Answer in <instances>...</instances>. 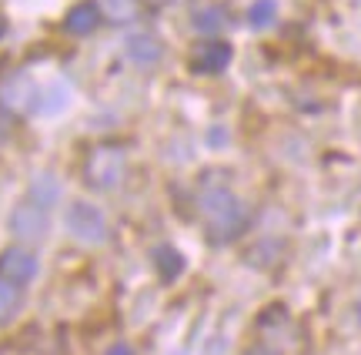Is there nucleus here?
I'll use <instances>...</instances> for the list:
<instances>
[{
    "instance_id": "nucleus-9",
    "label": "nucleus",
    "mask_w": 361,
    "mask_h": 355,
    "mask_svg": "<svg viewBox=\"0 0 361 355\" xmlns=\"http://www.w3.org/2000/svg\"><path fill=\"white\" fill-rule=\"evenodd\" d=\"M97 24H101V7H97L94 0H84L78 7H71V13H67V20H64V27L71 34H78V37L97 30Z\"/></svg>"
},
{
    "instance_id": "nucleus-11",
    "label": "nucleus",
    "mask_w": 361,
    "mask_h": 355,
    "mask_svg": "<svg viewBox=\"0 0 361 355\" xmlns=\"http://www.w3.org/2000/svg\"><path fill=\"white\" fill-rule=\"evenodd\" d=\"M20 305H24V291L20 285H13L7 278H0V325H11L17 312H20Z\"/></svg>"
},
{
    "instance_id": "nucleus-19",
    "label": "nucleus",
    "mask_w": 361,
    "mask_h": 355,
    "mask_svg": "<svg viewBox=\"0 0 361 355\" xmlns=\"http://www.w3.org/2000/svg\"><path fill=\"white\" fill-rule=\"evenodd\" d=\"M247 355H278L274 349H268V345H258V349H251Z\"/></svg>"
},
{
    "instance_id": "nucleus-6",
    "label": "nucleus",
    "mask_w": 361,
    "mask_h": 355,
    "mask_svg": "<svg viewBox=\"0 0 361 355\" xmlns=\"http://www.w3.org/2000/svg\"><path fill=\"white\" fill-rule=\"evenodd\" d=\"M34 275H37V258L27 248L13 245V248L0 251V278H7L13 285H27Z\"/></svg>"
},
{
    "instance_id": "nucleus-3",
    "label": "nucleus",
    "mask_w": 361,
    "mask_h": 355,
    "mask_svg": "<svg viewBox=\"0 0 361 355\" xmlns=\"http://www.w3.org/2000/svg\"><path fill=\"white\" fill-rule=\"evenodd\" d=\"M67 231L84 245H101V241H107V218H104V211L97 205L74 201L67 208Z\"/></svg>"
},
{
    "instance_id": "nucleus-18",
    "label": "nucleus",
    "mask_w": 361,
    "mask_h": 355,
    "mask_svg": "<svg viewBox=\"0 0 361 355\" xmlns=\"http://www.w3.org/2000/svg\"><path fill=\"white\" fill-rule=\"evenodd\" d=\"M7 134H11V118H7V111L0 107V141H7Z\"/></svg>"
},
{
    "instance_id": "nucleus-13",
    "label": "nucleus",
    "mask_w": 361,
    "mask_h": 355,
    "mask_svg": "<svg viewBox=\"0 0 361 355\" xmlns=\"http://www.w3.org/2000/svg\"><path fill=\"white\" fill-rule=\"evenodd\" d=\"M274 17H278V4H274V0H255V4L247 7V24L258 27V30H264Z\"/></svg>"
},
{
    "instance_id": "nucleus-22",
    "label": "nucleus",
    "mask_w": 361,
    "mask_h": 355,
    "mask_svg": "<svg viewBox=\"0 0 361 355\" xmlns=\"http://www.w3.org/2000/svg\"><path fill=\"white\" fill-rule=\"evenodd\" d=\"M180 355H184V352H180Z\"/></svg>"
},
{
    "instance_id": "nucleus-4",
    "label": "nucleus",
    "mask_w": 361,
    "mask_h": 355,
    "mask_svg": "<svg viewBox=\"0 0 361 355\" xmlns=\"http://www.w3.org/2000/svg\"><path fill=\"white\" fill-rule=\"evenodd\" d=\"M11 231L20 241H40V238H47V228H51V215L47 208H40L34 201H24V205H17L11 211Z\"/></svg>"
},
{
    "instance_id": "nucleus-17",
    "label": "nucleus",
    "mask_w": 361,
    "mask_h": 355,
    "mask_svg": "<svg viewBox=\"0 0 361 355\" xmlns=\"http://www.w3.org/2000/svg\"><path fill=\"white\" fill-rule=\"evenodd\" d=\"M104 355H134V349H130L128 342H114V345H111V349H107Z\"/></svg>"
},
{
    "instance_id": "nucleus-5",
    "label": "nucleus",
    "mask_w": 361,
    "mask_h": 355,
    "mask_svg": "<svg viewBox=\"0 0 361 355\" xmlns=\"http://www.w3.org/2000/svg\"><path fill=\"white\" fill-rule=\"evenodd\" d=\"M228 64H231V44L228 40H204L191 51L194 74H221Z\"/></svg>"
},
{
    "instance_id": "nucleus-12",
    "label": "nucleus",
    "mask_w": 361,
    "mask_h": 355,
    "mask_svg": "<svg viewBox=\"0 0 361 355\" xmlns=\"http://www.w3.org/2000/svg\"><path fill=\"white\" fill-rule=\"evenodd\" d=\"M154 265H157V275L164 282H174L184 272V255L178 248H171V245H161V248H154Z\"/></svg>"
},
{
    "instance_id": "nucleus-20",
    "label": "nucleus",
    "mask_w": 361,
    "mask_h": 355,
    "mask_svg": "<svg viewBox=\"0 0 361 355\" xmlns=\"http://www.w3.org/2000/svg\"><path fill=\"white\" fill-rule=\"evenodd\" d=\"M4 34H7V20L0 17V37H4Z\"/></svg>"
},
{
    "instance_id": "nucleus-1",
    "label": "nucleus",
    "mask_w": 361,
    "mask_h": 355,
    "mask_svg": "<svg viewBox=\"0 0 361 355\" xmlns=\"http://www.w3.org/2000/svg\"><path fill=\"white\" fill-rule=\"evenodd\" d=\"M201 215H204V224H207V235L211 241H234L247 228V208L245 201L228 191V188H207L201 195Z\"/></svg>"
},
{
    "instance_id": "nucleus-10",
    "label": "nucleus",
    "mask_w": 361,
    "mask_h": 355,
    "mask_svg": "<svg viewBox=\"0 0 361 355\" xmlns=\"http://www.w3.org/2000/svg\"><path fill=\"white\" fill-rule=\"evenodd\" d=\"M57 198H61V181H57L54 174L40 172L37 178L30 181V201H34V205L51 208V205H57Z\"/></svg>"
},
{
    "instance_id": "nucleus-15",
    "label": "nucleus",
    "mask_w": 361,
    "mask_h": 355,
    "mask_svg": "<svg viewBox=\"0 0 361 355\" xmlns=\"http://www.w3.org/2000/svg\"><path fill=\"white\" fill-rule=\"evenodd\" d=\"M194 27L201 30V34H214L224 27V11L221 7H204V11L194 13Z\"/></svg>"
},
{
    "instance_id": "nucleus-21",
    "label": "nucleus",
    "mask_w": 361,
    "mask_h": 355,
    "mask_svg": "<svg viewBox=\"0 0 361 355\" xmlns=\"http://www.w3.org/2000/svg\"><path fill=\"white\" fill-rule=\"evenodd\" d=\"M358 322H361V305H358Z\"/></svg>"
},
{
    "instance_id": "nucleus-2",
    "label": "nucleus",
    "mask_w": 361,
    "mask_h": 355,
    "mask_svg": "<svg viewBox=\"0 0 361 355\" xmlns=\"http://www.w3.org/2000/svg\"><path fill=\"white\" fill-rule=\"evenodd\" d=\"M124 172H128V158L124 151L114 145H101L94 148L84 161V181L97 191H111L117 184L124 181Z\"/></svg>"
},
{
    "instance_id": "nucleus-16",
    "label": "nucleus",
    "mask_w": 361,
    "mask_h": 355,
    "mask_svg": "<svg viewBox=\"0 0 361 355\" xmlns=\"http://www.w3.org/2000/svg\"><path fill=\"white\" fill-rule=\"evenodd\" d=\"M67 94H71V91H67V84H61V80H57L51 91H47V101H37V107L44 111V114H57V111H61V107H67V101H71Z\"/></svg>"
},
{
    "instance_id": "nucleus-7",
    "label": "nucleus",
    "mask_w": 361,
    "mask_h": 355,
    "mask_svg": "<svg viewBox=\"0 0 361 355\" xmlns=\"http://www.w3.org/2000/svg\"><path fill=\"white\" fill-rule=\"evenodd\" d=\"M0 104L7 107V111H30V107L37 104V88H34V80L27 78V74L7 78L4 88H0Z\"/></svg>"
},
{
    "instance_id": "nucleus-8",
    "label": "nucleus",
    "mask_w": 361,
    "mask_h": 355,
    "mask_svg": "<svg viewBox=\"0 0 361 355\" xmlns=\"http://www.w3.org/2000/svg\"><path fill=\"white\" fill-rule=\"evenodd\" d=\"M161 54H164V47H161V40L154 34H130L128 37V57L134 64L151 67L161 61Z\"/></svg>"
},
{
    "instance_id": "nucleus-14",
    "label": "nucleus",
    "mask_w": 361,
    "mask_h": 355,
    "mask_svg": "<svg viewBox=\"0 0 361 355\" xmlns=\"http://www.w3.org/2000/svg\"><path fill=\"white\" fill-rule=\"evenodd\" d=\"M101 11L117 24H128L137 17V0H101Z\"/></svg>"
}]
</instances>
